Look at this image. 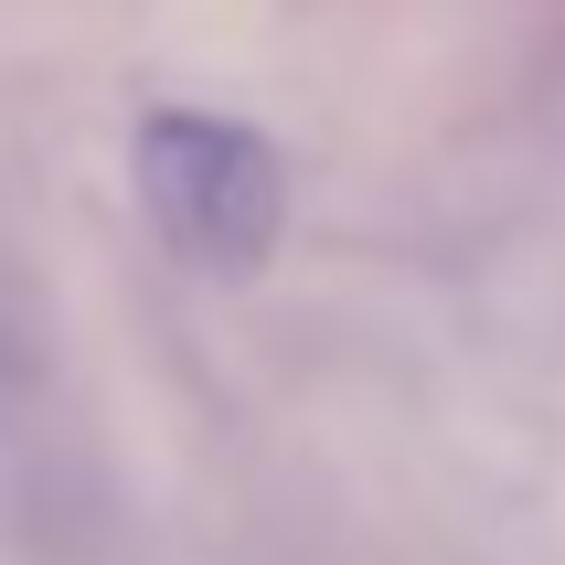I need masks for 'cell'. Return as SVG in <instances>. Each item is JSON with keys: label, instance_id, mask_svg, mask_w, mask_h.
Returning a JSON list of instances; mask_svg holds the SVG:
<instances>
[{"label": "cell", "instance_id": "1", "mask_svg": "<svg viewBox=\"0 0 565 565\" xmlns=\"http://www.w3.org/2000/svg\"><path fill=\"white\" fill-rule=\"evenodd\" d=\"M139 203H150L160 246L203 278H256L288 235L278 150L214 107H150L139 118Z\"/></svg>", "mask_w": 565, "mask_h": 565}]
</instances>
